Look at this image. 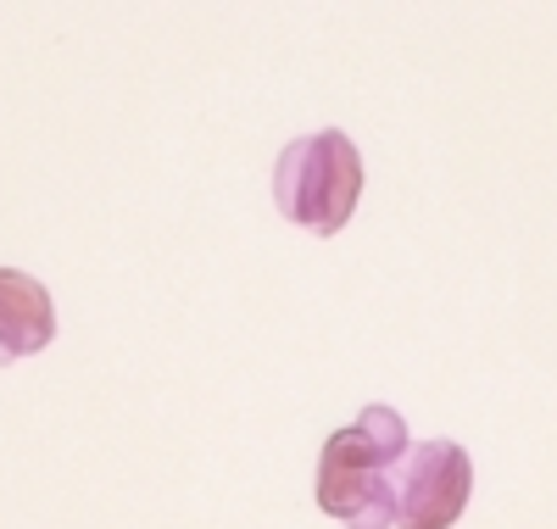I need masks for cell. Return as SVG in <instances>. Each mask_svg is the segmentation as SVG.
I'll return each mask as SVG.
<instances>
[{
	"instance_id": "6da1fadb",
	"label": "cell",
	"mask_w": 557,
	"mask_h": 529,
	"mask_svg": "<svg viewBox=\"0 0 557 529\" xmlns=\"http://www.w3.org/2000/svg\"><path fill=\"white\" fill-rule=\"evenodd\" d=\"M412 452L407 418L396 407H362L346 429H335L318 452L312 496L346 529H396V485L391 473Z\"/></svg>"
},
{
	"instance_id": "3957f363",
	"label": "cell",
	"mask_w": 557,
	"mask_h": 529,
	"mask_svg": "<svg viewBox=\"0 0 557 529\" xmlns=\"http://www.w3.org/2000/svg\"><path fill=\"white\" fill-rule=\"evenodd\" d=\"M474 496V457L457 441H424L401 457L396 529H451Z\"/></svg>"
},
{
	"instance_id": "7a4b0ae2",
	"label": "cell",
	"mask_w": 557,
	"mask_h": 529,
	"mask_svg": "<svg viewBox=\"0 0 557 529\" xmlns=\"http://www.w3.org/2000/svg\"><path fill=\"white\" fill-rule=\"evenodd\" d=\"M273 201L312 234H341L362 201V157L341 128L290 139L273 162Z\"/></svg>"
},
{
	"instance_id": "277c9868",
	"label": "cell",
	"mask_w": 557,
	"mask_h": 529,
	"mask_svg": "<svg viewBox=\"0 0 557 529\" xmlns=\"http://www.w3.org/2000/svg\"><path fill=\"white\" fill-rule=\"evenodd\" d=\"M57 341V302L51 291L23 273V268H0V368H12L34 352Z\"/></svg>"
}]
</instances>
